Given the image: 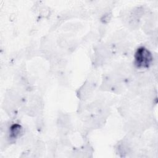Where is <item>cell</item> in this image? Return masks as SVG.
<instances>
[{
    "label": "cell",
    "mask_w": 158,
    "mask_h": 158,
    "mask_svg": "<svg viewBox=\"0 0 158 158\" xmlns=\"http://www.w3.org/2000/svg\"><path fill=\"white\" fill-rule=\"evenodd\" d=\"M135 65L139 68H148L152 61V56L150 51L145 48L138 49L135 53Z\"/></svg>",
    "instance_id": "cell-1"
},
{
    "label": "cell",
    "mask_w": 158,
    "mask_h": 158,
    "mask_svg": "<svg viewBox=\"0 0 158 158\" xmlns=\"http://www.w3.org/2000/svg\"><path fill=\"white\" fill-rule=\"evenodd\" d=\"M22 127L18 124H14L10 128V136L12 138H17L22 133Z\"/></svg>",
    "instance_id": "cell-2"
}]
</instances>
